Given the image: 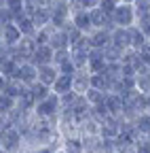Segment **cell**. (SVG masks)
<instances>
[{
    "label": "cell",
    "instance_id": "21",
    "mask_svg": "<svg viewBox=\"0 0 150 153\" xmlns=\"http://www.w3.org/2000/svg\"><path fill=\"white\" fill-rule=\"evenodd\" d=\"M30 94H32V98L36 100V104H38V102L47 100L49 96H51V89H49V87H45L42 83H36V85H32V87H30Z\"/></svg>",
    "mask_w": 150,
    "mask_h": 153
},
{
    "label": "cell",
    "instance_id": "24",
    "mask_svg": "<svg viewBox=\"0 0 150 153\" xmlns=\"http://www.w3.org/2000/svg\"><path fill=\"white\" fill-rule=\"evenodd\" d=\"M55 2H70V0H55Z\"/></svg>",
    "mask_w": 150,
    "mask_h": 153
},
{
    "label": "cell",
    "instance_id": "12",
    "mask_svg": "<svg viewBox=\"0 0 150 153\" xmlns=\"http://www.w3.org/2000/svg\"><path fill=\"white\" fill-rule=\"evenodd\" d=\"M91 22H93V30H114L112 17L108 13H104L102 9H93L91 11Z\"/></svg>",
    "mask_w": 150,
    "mask_h": 153
},
{
    "label": "cell",
    "instance_id": "17",
    "mask_svg": "<svg viewBox=\"0 0 150 153\" xmlns=\"http://www.w3.org/2000/svg\"><path fill=\"white\" fill-rule=\"evenodd\" d=\"M133 123H135V130L140 134V138H150V111L140 113Z\"/></svg>",
    "mask_w": 150,
    "mask_h": 153
},
{
    "label": "cell",
    "instance_id": "16",
    "mask_svg": "<svg viewBox=\"0 0 150 153\" xmlns=\"http://www.w3.org/2000/svg\"><path fill=\"white\" fill-rule=\"evenodd\" d=\"M72 81H74V76H70V74H59V79L55 81V85L51 87V91H53L55 96H59V98H64L66 94L72 91Z\"/></svg>",
    "mask_w": 150,
    "mask_h": 153
},
{
    "label": "cell",
    "instance_id": "20",
    "mask_svg": "<svg viewBox=\"0 0 150 153\" xmlns=\"http://www.w3.org/2000/svg\"><path fill=\"white\" fill-rule=\"evenodd\" d=\"M102 0H70V7L72 11H93V9H100Z\"/></svg>",
    "mask_w": 150,
    "mask_h": 153
},
{
    "label": "cell",
    "instance_id": "13",
    "mask_svg": "<svg viewBox=\"0 0 150 153\" xmlns=\"http://www.w3.org/2000/svg\"><path fill=\"white\" fill-rule=\"evenodd\" d=\"M129 45H131V51L140 53L142 49H146L150 45V41L142 34V30L138 26H133V28H129Z\"/></svg>",
    "mask_w": 150,
    "mask_h": 153
},
{
    "label": "cell",
    "instance_id": "2",
    "mask_svg": "<svg viewBox=\"0 0 150 153\" xmlns=\"http://www.w3.org/2000/svg\"><path fill=\"white\" fill-rule=\"evenodd\" d=\"M59 113H61V98L55 96L53 91L47 100L34 106V117H38V119H57Z\"/></svg>",
    "mask_w": 150,
    "mask_h": 153
},
{
    "label": "cell",
    "instance_id": "18",
    "mask_svg": "<svg viewBox=\"0 0 150 153\" xmlns=\"http://www.w3.org/2000/svg\"><path fill=\"white\" fill-rule=\"evenodd\" d=\"M17 70H19V64H17L13 57H2V64H0V74H2V79H7V81L15 79Z\"/></svg>",
    "mask_w": 150,
    "mask_h": 153
},
{
    "label": "cell",
    "instance_id": "5",
    "mask_svg": "<svg viewBox=\"0 0 150 153\" xmlns=\"http://www.w3.org/2000/svg\"><path fill=\"white\" fill-rule=\"evenodd\" d=\"M17 81H21L26 87H32L38 83V66L32 64V62H23L19 64V70H17Z\"/></svg>",
    "mask_w": 150,
    "mask_h": 153
},
{
    "label": "cell",
    "instance_id": "3",
    "mask_svg": "<svg viewBox=\"0 0 150 153\" xmlns=\"http://www.w3.org/2000/svg\"><path fill=\"white\" fill-rule=\"evenodd\" d=\"M138 24V17H135V9L133 4H119L112 13V26L114 28H133Z\"/></svg>",
    "mask_w": 150,
    "mask_h": 153
},
{
    "label": "cell",
    "instance_id": "8",
    "mask_svg": "<svg viewBox=\"0 0 150 153\" xmlns=\"http://www.w3.org/2000/svg\"><path fill=\"white\" fill-rule=\"evenodd\" d=\"M89 41H91V49H108L112 45V30H93L89 34Z\"/></svg>",
    "mask_w": 150,
    "mask_h": 153
},
{
    "label": "cell",
    "instance_id": "11",
    "mask_svg": "<svg viewBox=\"0 0 150 153\" xmlns=\"http://www.w3.org/2000/svg\"><path fill=\"white\" fill-rule=\"evenodd\" d=\"M61 149L66 153H85V140H83L80 134L61 136Z\"/></svg>",
    "mask_w": 150,
    "mask_h": 153
},
{
    "label": "cell",
    "instance_id": "7",
    "mask_svg": "<svg viewBox=\"0 0 150 153\" xmlns=\"http://www.w3.org/2000/svg\"><path fill=\"white\" fill-rule=\"evenodd\" d=\"M59 68L55 66V64H47V66H38V83H42L45 87H53L55 81L59 79Z\"/></svg>",
    "mask_w": 150,
    "mask_h": 153
},
{
    "label": "cell",
    "instance_id": "10",
    "mask_svg": "<svg viewBox=\"0 0 150 153\" xmlns=\"http://www.w3.org/2000/svg\"><path fill=\"white\" fill-rule=\"evenodd\" d=\"M32 64L36 66H47V64H55V49L51 45H42L36 49L34 57H32Z\"/></svg>",
    "mask_w": 150,
    "mask_h": 153
},
{
    "label": "cell",
    "instance_id": "14",
    "mask_svg": "<svg viewBox=\"0 0 150 153\" xmlns=\"http://www.w3.org/2000/svg\"><path fill=\"white\" fill-rule=\"evenodd\" d=\"M15 24H17V28L21 30V34L26 36V38H34L36 34H38V28H36V24H34V19L30 17V15H19L15 19Z\"/></svg>",
    "mask_w": 150,
    "mask_h": 153
},
{
    "label": "cell",
    "instance_id": "25",
    "mask_svg": "<svg viewBox=\"0 0 150 153\" xmlns=\"http://www.w3.org/2000/svg\"><path fill=\"white\" fill-rule=\"evenodd\" d=\"M57 153H66V151H64V149H59V151H57Z\"/></svg>",
    "mask_w": 150,
    "mask_h": 153
},
{
    "label": "cell",
    "instance_id": "15",
    "mask_svg": "<svg viewBox=\"0 0 150 153\" xmlns=\"http://www.w3.org/2000/svg\"><path fill=\"white\" fill-rule=\"evenodd\" d=\"M112 47H116L121 51H131L129 30H125V28H114V30H112Z\"/></svg>",
    "mask_w": 150,
    "mask_h": 153
},
{
    "label": "cell",
    "instance_id": "4",
    "mask_svg": "<svg viewBox=\"0 0 150 153\" xmlns=\"http://www.w3.org/2000/svg\"><path fill=\"white\" fill-rule=\"evenodd\" d=\"M0 38H2V47L4 49H15L23 41V34H21L19 28H17V24H7V26H2V30H0Z\"/></svg>",
    "mask_w": 150,
    "mask_h": 153
},
{
    "label": "cell",
    "instance_id": "22",
    "mask_svg": "<svg viewBox=\"0 0 150 153\" xmlns=\"http://www.w3.org/2000/svg\"><path fill=\"white\" fill-rule=\"evenodd\" d=\"M135 26L142 30V34L148 38V41H150V15H144V17H140Z\"/></svg>",
    "mask_w": 150,
    "mask_h": 153
},
{
    "label": "cell",
    "instance_id": "23",
    "mask_svg": "<svg viewBox=\"0 0 150 153\" xmlns=\"http://www.w3.org/2000/svg\"><path fill=\"white\" fill-rule=\"evenodd\" d=\"M116 7H119V4H116V0H102V4H100V9H102L104 13H108L110 17H112V13H114Z\"/></svg>",
    "mask_w": 150,
    "mask_h": 153
},
{
    "label": "cell",
    "instance_id": "9",
    "mask_svg": "<svg viewBox=\"0 0 150 153\" xmlns=\"http://www.w3.org/2000/svg\"><path fill=\"white\" fill-rule=\"evenodd\" d=\"M91 89V72L89 70H76L72 81V91L78 96H87V91Z\"/></svg>",
    "mask_w": 150,
    "mask_h": 153
},
{
    "label": "cell",
    "instance_id": "1",
    "mask_svg": "<svg viewBox=\"0 0 150 153\" xmlns=\"http://www.w3.org/2000/svg\"><path fill=\"white\" fill-rule=\"evenodd\" d=\"M0 149L2 153H26V140L19 128H7L0 136Z\"/></svg>",
    "mask_w": 150,
    "mask_h": 153
},
{
    "label": "cell",
    "instance_id": "6",
    "mask_svg": "<svg viewBox=\"0 0 150 153\" xmlns=\"http://www.w3.org/2000/svg\"><path fill=\"white\" fill-rule=\"evenodd\" d=\"M72 26L83 34H91L93 32L91 11H72Z\"/></svg>",
    "mask_w": 150,
    "mask_h": 153
},
{
    "label": "cell",
    "instance_id": "19",
    "mask_svg": "<svg viewBox=\"0 0 150 153\" xmlns=\"http://www.w3.org/2000/svg\"><path fill=\"white\" fill-rule=\"evenodd\" d=\"M87 102L91 104V108H95V106H104L106 104V98H108V94L106 91H102V89H95V87H91L89 91H87Z\"/></svg>",
    "mask_w": 150,
    "mask_h": 153
}]
</instances>
